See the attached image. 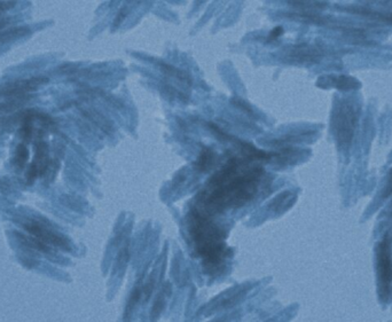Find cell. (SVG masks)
I'll use <instances>...</instances> for the list:
<instances>
[{"label": "cell", "mask_w": 392, "mask_h": 322, "mask_svg": "<svg viewBox=\"0 0 392 322\" xmlns=\"http://www.w3.org/2000/svg\"><path fill=\"white\" fill-rule=\"evenodd\" d=\"M262 174L259 168L240 173V163L233 158L210 179L211 192L205 196L204 206L213 212L243 206L257 193Z\"/></svg>", "instance_id": "1"}, {"label": "cell", "mask_w": 392, "mask_h": 322, "mask_svg": "<svg viewBox=\"0 0 392 322\" xmlns=\"http://www.w3.org/2000/svg\"><path fill=\"white\" fill-rule=\"evenodd\" d=\"M191 233L193 236L198 255L203 257V261L208 270H217L226 257V248L222 243L224 230L217 227L205 215L195 212L192 217Z\"/></svg>", "instance_id": "2"}, {"label": "cell", "mask_w": 392, "mask_h": 322, "mask_svg": "<svg viewBox=\"0 0 392 322\" xmlns=\"http://www.w3.org/2000/svg\"><path fill=\"white\" fill-rule=\"evenodd\" d=\"M379 272L381 279V291L387 296L390 291L392 281V265L390 258V247L388 242L384 241L379 250Z\"/></svg>", "instance_id": "3"}, {"label": "cell", "mask_w": 392, "mask_h": 322, "mask_svg": "<svg viewBox=\"0 0 392 322\" xmlns=\"http://www.w3.org/2000/svg\"><path fill=\"white\" fill-rule=\"evenodd\" d=\"M24 228L45 244H53L62 249H69V243H68L65 237L60 236L59 234L47 229L46 227H44L38 222L26 223Z\"/></svg>", "instance_id": "4"}, {"label": "cell", "mask_w": 392, "mask_h": 322, "mask_svg": "<svg viewBox=\"0 0 392 322\" xmlns=\"http://www.w3.org/2000/svg\"><path fill=\"white\" fill-rule=\"evenodd\" d=\"M46 78H31L28 81H18L8 85L0 91V96L2 97H23L26 92L35 90L44 83H46Z\"/></svg>", "instance_id": "5"}, {"label": "cell", "mask_w": 392, "mask_h": 322, "mask_svg": "<svg viewBox=\"0 0 392 322\" xmlns=\"http://www.w3.org/2000/svg\"><path fill=\"white\" fill-rule=\"evenodd\" d=\"M48 162V154H47V146L44 142H39L36 147V156L33 160L32 164L36 165L39 170V174H44L45 170L47 168Z\"/></svg>", "instance_id": "6"}, {"label": "cell", "mask_w": 392, "mask_h": 322, "mask_svg": "<svg viewBox=\"0 0 392 322\" xmlns=\"http://www.w3.org/2000/svg\"><path fill=\"white\" fill-rule=\"evenodd\" d=\"M29 32L28 28H15L10 29L8 31L0 33V43H8L10 40L16 39L17 37H21Z\"/></svg>", "instance_id": "7"}, {"label": "cell", "mask_w": 392, "mask_h": 322, "mask_svg": "<svg viewBox=\"0 0 392 322\" xmlns=\"http://www.w3.org/2000/svg\"><path fill=\"white\" fill-rule=\"evenodd\" d=\"M212 151L210 149H204L202 151V155L199 156L197 163H196V166H197V169L201 170V171H204V170L209 169L211 164H212Z\"/></svg>", "instance_id": "8"}, {"label": "cell", "mask_w": 392, "mask_h": 322, "mask_svg": "<svg viewBox=\"0 0 392 322\" xmlns=\"http://www.w3.org/2000/svg\"><path fill=\"white\" fill-rule=\"evenodd\" d=\"M28 157H29V153L26 147L24 145H18L16 148V153H15V164H16L18 169L24 168Z\"/></svg>", "instance_id": "9"}, {"label": "cell", "mask_w": 392, "mask_h": 322, "mask_svg": "<svg viewBox=\"0 0 392 322\" xmlns=\"http://www.w3.org/2000/svg\"><path fill=\"white\" fill-rule=\"evenodd\" d=\"M39 176V170H38V168H37L36 165H33V164H31L30 165V168H29V170H28V172H26V180L29 181L30 184L32 183L33 180L36 179L37 177Z\"/></svg>", "instance_id": "10"}, {"label": "cell", "mask_w": 392, "mask_h": 322, "mask_svg": "<svg viewBox=\"0 0 392 322\" xmlns=\"http://www.w3.org/2000/svg\"><path fill=\"white\" fill-rule=\"evenodd\" d=\"M13 5H15V2H7V1H0V14L5 13L6 10H8L9 8H12Z\"/></svg>", "instance_id": "11"}, {"label": "cell", "mask_w": 392, "mask_h": 322, "mask_svg": "<svg viewBox=\"0 0 392 322\" xmlns=\"http://www.w3.org/2000/svg\"><path fill=\"white\" fill-rule=\"evenodd\" d=\"M16 104H13V102H10V104H1L0 105V112L2 111H9L16 107Z\"/></svg>", "instance_id": "12"}, {"label": "cell", "mask_w": 392, "mask_h": 322, "mask_svg": "<svg viewBox=\"0 0 392 322\" xmlns=\"http://www.w3.org/2000/svg\"><path fill=\"white\" fill-rule=\"evenodd\" d=\"M281 32H282V28H275L272 32L270 33V38L271 39H274V38H277V37H279L281 35Z\"/></svg>", "instance_id": "13"}, {"label": "cell", "mask_w": 392, "mask_h": 322, "mask_svg": "<svg viewBox=\"0 0 392 322\" xmlns=\"http://www.w3.org/2000/svg\"><path fill=\"white\" fill-rule=\"evenodd\" d=\"M6 23H7V21H6V20H0V29H1L2 26L5 25Z\"/></svg>", "instance_id": "14"}]
</instances>
